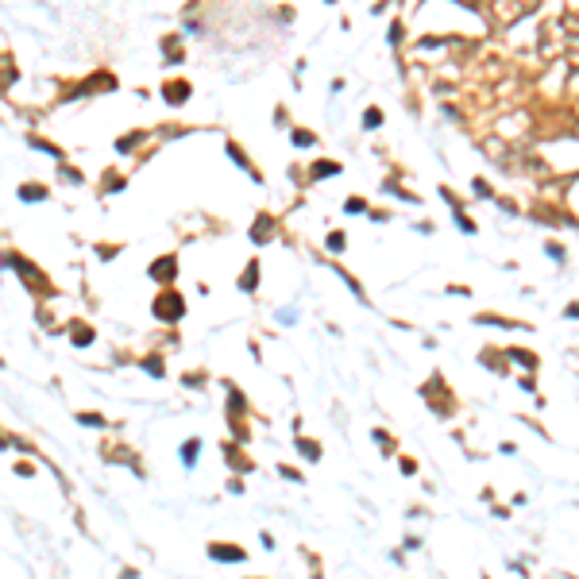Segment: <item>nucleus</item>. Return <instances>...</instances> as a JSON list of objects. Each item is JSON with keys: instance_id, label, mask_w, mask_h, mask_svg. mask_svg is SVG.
Returning a JSON list of instances; mask_svg holds the SVG:
<instances>
[{"instance_id": "1", "label": "nucleus", "mask_w": 579, "mask_h": 579, "mask_svg": "<svg viewBox=\"0 0 579 579\" xmlns=\"http://www.w3.org/2000/svg\"><path fill=\"white\" fill-rule=\"evenodd\" d=\"M212 556H220V560H228V556H232V560H239L244 552H239V548H212Z\"/></svg>"}]
</instances>
